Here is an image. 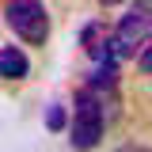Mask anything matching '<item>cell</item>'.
<instances>
[{
    "mask_svg": "<svg viewBox=\"0 0 152 152\" xmlns=\"http://www.w3.org/2000/svg\"><path fill=\"white\" fill-rule=\"evenodd\" d=\"M107 126V91H99L91 84H84L72 99V122H69V141L76 152H91L103 141Z\"/></svg>",
    "mask_w": 152,
    "mask_h": 152,
    "instance_id": "obj_1",
    "label": "cell"
},
{
    "mask_svg": "<svg viewBox=\"0 0 152 152\" xmlns=\"http://www.w3.org/2000/svg\"><path fill=\"white\" fill-rule=\"evenodd\" d=\"M152 38V0H137L126 8V15L114 27V53L122 57H137V50Z\"/></svg>",
    "mask_w": 152,
    "mask_h": 152,
    "instance_id": "obj_2",
    "label": "cell"
},
{
    "mask_svg": "<svg viewBox=\"0 0 152 152\" xmlns=\"http://www.w3.org/2000/svg\"><path fill=\"white\" fill-rule=\"evenodd\" d=\"M4 15H8V27L27 46H46V38H50V15H46L42 0H8Z\"/></svg>",
    "mask_w": 152,
    "mask_h": 152,
    "instance_id": "obj_3",
    "label": "cell"
},
{
    "mask_svg": "<svg viewBox=\"0 0 152 152\" xmlns=\"http://www.w3.org/2000/svg\"><path fill=\"white\" fill-rule=\"evenodd\" d=\"M27 72H31L27 53H23L19 46H4V50H0V76H4V80H23Z\"/></svg>",
    "mask_w": 152,
    "mask_h": 152,
    "instance_id": "obj_4",
    "label": "cell"
},
{
    "mask_svg": "<svg viewBox=\"0 0 152 152\" xmlns=\"http://www.w3.org/2000/svg\"><path fill=\"white\" fill-rule=\"evenodd\" d=\"M137 69H141L145 76H152V38L141 46V53H137Z\"/></svg>",
    "mask_w": 152,
    "mask_h": 152,
    "instance_id": "obj_5",
    "label": "cell"
},
{
    "mask_svg": "<svg viewBox=\"0 0 152 152\" xmlns=\"http://www.w3.org/2000/svg\"><path fill=\"white\" fill-rule=\"evenodd\" d=\"M46 126L50 129H65V107H50L46 110Z\"/></svg>",
    "mask_w": 152,
    "mask_h": 152,
    "instance_id": "obj_6",
    "label": "cell"
},
{
    "mask_svg": "<svg viewBox=\"0 0 152 152\" xmlns=\"http://www.w3.org/2000/svg\"><path fill=\"white\" fill-rule=\"evenodd\" d=\"M103 4H114V0H103Z\"/></svg>",
    "mask_w": 152,
    "mask_h": 152,
    "instance_id": "obj_7",
    "label": "cell"
},
{
    "mask_svg": "<svg viewBox=\"0 0 152 152\" xmlns=\"http://www.w3.org/2000/svg\"><path fill=\"white\" fill-rule=\"evenodd\" d=\"M126 152H137V148H126Z\"/></svg>",
    "mask_w": 152,
    "mask_h": 152,
    "instance_id": "obj_8",
    "label": "cell"
}]
</instances>
